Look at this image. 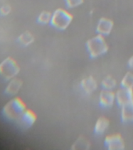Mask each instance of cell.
I'll list each match as a JSON object with an SVG mask.
<instances>
[{
	"instance_id": "17",
	"label": "cell",
	"mask_w": 133,
	"mask_h": 150,
	"mask_svg": "<svg viewBox=\"0 0 133 150\" xmlns=\"http://www.w3.org/2000/svg\"><path fill=\"white\" fill-rule=\"evenodd\" d=\"M121 85L123 88H133V74L131 72L126 73L121 81Z\"/></svg>"
},
{
	"instance_id": "21",
	"label": "cell",
	"mask_w": 133,
	"mask_h": 150,
	"mask_svg": "<svg viewBox=\"0 0 133 150\" xmlns=\"http://www.w3.org/2000/svg\"><path fill=\"white\" fill-rule=\"evenodd\" d=\"M128 65L130 68H133V55L129 58V61H128Z\"/></svg>"
},
{
	"instance_id": "4",
	"label": "cell",
	"mask_w": 133,
	"mask_h": 150,
	"mask_svg": "<svg viewBox=\"0 0 133 150\" xmlns=\"http://www.w3.org/2000/svg\"><path fill=\"white\" fill-rule=\"evenodd\" d=\"M20 71L16 62L12 58H7L0 63V76L5 80H9L15 77Z\"/></svg>"
},
{
	"instance_id": "19",
	"label": "cell",
	"mask_w": 133,
	"mask_h": 150,
	"mask_svg": "<svg viewBox=\"0 0 133 150\" xmlns=\"http://www.w3.org/2000/svg\"><path fill=\"white\" fill-rule=\"evenodd\" d=\"M84 2V0H65V3L68 8L73 9L75 7L79 6Z\"/></svg>"
},
{
	"instance_id": "7",
	"label": "cell",
	"mask_w": 133,
	"mask_h": 150,
	"mask_svg": "<svg viewBox=\"0 0 133 150\" xmlns=\"http://www.w3.org/2000/svg\"><path fill=\"white\" fill-rule=\"evenodd\" d=\"M116 101V93L113 90L103 89L99 96L100 105L103 108L112 107Z\"/></svg>"
},
{
	"instance_id": "14",
	"label": "cell",
	"mask_w": 133,
	"mask_h": 150,
	"mask_svg": "<svg viewBox=\"0 0 133 150\" xmlns=\"http://www.w3.org/2000/svg\"><path fill=\"white\" fill-rule=\"evenodd\" d=\"M101 85L103 87V89L113 90L117 86V81L115 78L111 77L110 75H108L103 78L102 82H101Z\"/></svg>"
},
{
	"instance_id": "16",
	"label": "cell",
	"mask_w": 133,
	"mask_h": 150,
	"mask_svg": "<svg viewBox=\"0 0 133 150\" xmlns=\"http://www.w3.org/2000/svg\"><path fill=\"white\" fill-rule=\"evenodd\" d=\"M90 146V143L84 137H80L72 146V149H88Z\"/></svg>"
},
{
	"instance_id": "5",
	"label": "cell",
	"mask_w": 133,
	"mask_h": 150,
	"mask_svg": "<svg viewBox=\"0 0 133 150\" xmlns=\"http://www.w3.org/2000/svg\"><path fill=\"white\" fill-rule=\"evenodd\" d=\"M104 145L109 150L124 149V142L120 134H113L107 135L104 139Z\"/></svg>"
},
{
	"instance_id": "2",
	"label": "cell",
	"mask_w": 133,
	"mask_h": 150,
	"mask_svg": "<svg viewBox=\"0 0 133 150\" xmlns=\"http://www.w3.org/2000/svg\"><path fill=\"white\" fill-rule=\"evenodd\" d=\"M86 49L92 58H97L108 51V45L104 36L98 34L87 41Z\"/></svg>"
},
{
	"instance_id": "1",
	"label": "cell",
	"mask_w": 133,
	"mask_h": 150,
	"mask_svg": "<svg viewBox=\"0 0 133 150\" xmlns=\"http://www.w3.org/2000/svg\"><path fill=\"white\" fill-rule=\"evenodd\" d=\"M26 110V105L20 98H15L5 105L3 114L10 121L20 123L22 115Z\"/></svg>"
},
{
	"instance_id": "20",
	"label": "cell",
	"mask_w": 133,
	"mask_h": 150,
	"mask_svg": "<svg viewBox=\"0 0 133 150\" xmlns=\"http://www.w3.org/2000/svg\"><path fill=\"white\" fill-rule=\"evenodd\" d=\"M11 11V7L9 5H3L0 7V15L2 16H6L9 14Z\"/></svg>"
},
{
	"instance_id": "9",
	"label": "cell",
	"mask_w": 133,
	"mask_h": 150,
	"mask_svg": "<svg viewBox=\"0 0 133 150\" xmlns=\"http://www.w3.org/2000/svg\"><path fill=\"white\" fill-rule=\"evenodd\" d=\"M80 87L85 94H92L98 88V84L96 80L92 76L85 77L80 83Z\"/></svg>"
},
{
	"instance_id": "12",
	"label": "cell",
	"mask_w": 133,
	"mask_h": 150,
	"mask_svg": "<svg viewBox=\"0 0 133 150\" xmlns=\"http://www.w3.org/2000/svg\"><path fill=\"white\" fill-rule=\"evenodd\" d=\"M109 125H110V121L107 118H106L105 117H99L95 124L94 131L96 134H103L107 131Z\"/></svg>"
},
{
	"instance_id": "3",
	"label": "cell",
	"mask_w": 133,
	"mask_h": 150,
	"mask_svg": "<svg viewBox=\"0 0 133 150\" xmlns=\"http://www.w3.org/2000/svg\"><path fill=\"white\" fill-rule=\"evenodd\" d=\"M73 16L64 9H57L53 13L50 24L57 30H63L70 26Z\"/></svg>"
},
{
	"instance_id": "6",
	"label": "cell",
	"mask_w": 133,
	"mask_h": 150,
	"mask_svg": "<svg viewBox=\"0 0 133 150\" xmlns=\"http://www.w3.org/2000/svg\"><path fill=\"white\" fill-rule=\"evenodd\" d=\"M116 102L121 107L133 102V88L122 87L118 89L116 92Z\"/></svg>"
},
{
	"instance_id": "18",
	"label": "cell",
	"mask_w": 133,
	"mask_h": 150,
	"mask_svg": "<svg viewBox=\"0 0 133 150\" xmlns=\"http://www.w3.org/2000/svg\"><path fill=\"white\" fill-rule=\"evenodd\" d=\"M52 15L49 11H42L41 13L39 14V16H38V22L41 24H47L51 22Z\"/></svg>"
},
{
	"instance_id": "15",
	"label": "cell",
	"mask_w": 133,
	"mask_h": 150,
	"mask_svg": "<svg viewBox=\"0 0 133 150\" xmlns=\"http://www.w3.org/2000/svg\"><path fill=\"white\" fill-rule=\"evenodd\" d=\"M18 41L23 46H28L34 42V36L29 31H25L19 36Z\"/></svg>"
},
{
	"instance_id": "8",
	"label": "cell",
	"mask_w": 133,
	"mask_h": 150,
	"mask_svg": "<svg viewBox=\"0 0 133 150\" xmlns=\"http://www.w3.org/2000/svg\"><path fill=\"white\" fill-rule=\"evenodd\" d=\"M114 28V22L110 19L102 17L98 21L96 26V32L99 35L107 36L111 33Z\"/></svg>"
},
{
	"instance_id": "10",
	"label": "cell",
	"mask_w": 133,
	"mask_h": 150,
	"mask_svg": "<svg viewBox=\"0 0 133 150\" xmlns=\"http://www.w3.org/2000/svg\"><path fill=\"white\" fill-rule=\"evenodd\" d=\"M36 119H37V117L32 110H26L22 115L21 121L19 124L23 125V126L27 127H29L35 124Z\"/></svg>"
},
{
	"instance_id": "13",
	"label": "cell",
	"mask_w": 133,
	"mask_h": 150,
	"mask_svg": "<svg viewBox=\"0 0 133 150\" xmlns=\"http://www.w3.org/2000/svg\"><path fill=\"white\" fill-rule=\"evenodd\" d=\"M22 85V82L21 80L14 79L10 81L6 90V93L8 95H15L18 92V91L21 88Z\"/></svg>"
},
{
	"instance_id": "11",
	"label": "cell",
	"mask_w": 133,
	"mask_h": 150,
	"mask_svg": "<svg viewBox=\"0 0 133 150\" xmlns=\"http://www.w3.org/2000/svg\"><path fill=\"white\" fill-rule=\"evenodd\" d=\"M121 117L122 121L124 123L133 122V102L122 106Z\"/></svg>"
}]
</instances>
